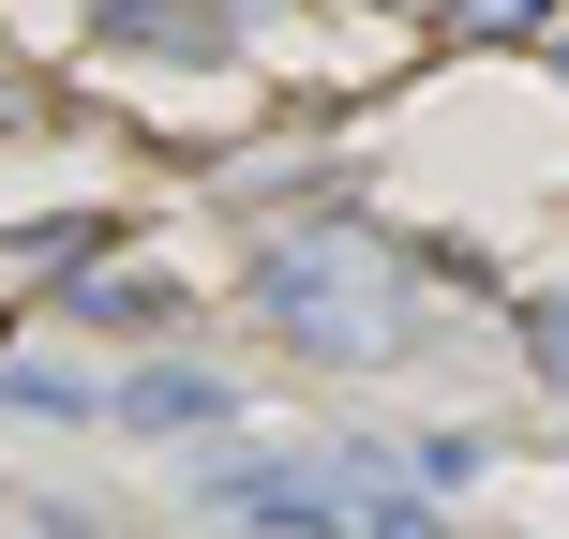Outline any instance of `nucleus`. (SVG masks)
Returning a JSON list of instances; mask_svg holds the SVG:
<instances>
[{"label": "nucleus", "mask_w": 569, "mask_h": 539, "mask_svg": "<svg viewBox=\"0 0 569 539\" xmlns=\"http://www.w3.org/2000/svg\"><path fill=\"white\" fill-rule=\"evenodd\" d=\"M256 315L315 360H375V345H405V256L360 226H300L256 256Z\"/></svg>", "instance_id": "nucleus-1"}, {"label": "nucleus", "mask_w": 569, "mask_h": 539, "mask_svg": "<svg viewBox=\"0 0 569 539\" xmlns=\"http://www.w3.org/2000/svg\"><path fill=\"white\" fill-rule=\"evenodd\" d=\"M210 510H240V525H345V510H360V465H284V450H256V465L210 480Z\"/></svg>", "instance_id": "nucleus-2"}, {"label": "nucleus", "mask_w": 569, "mask_h": 539, "mask_svg": "<svg viewBox=\"0 0 569 539\" xmlns=\"http://www.w3.org/2000/svg\"><path fill=\"white\" fill-rule=\"evenodd\" d=\"M226 375H196V360H150L136 375V390H120V420H136V435H210V420H226Z\"/></svg>", "instance_id": "nucleus-3"}, {"label": "nucleus", "mask_w": 569, "mask_h": 539, "mask_svg": "<svg viewBox=\"0 0 569 539\" xmlns=\"http://www.w3.org/2000/svg\"><path fill=\"white\" fill-rule=\"evenodd\" d=\"M90 30H106L120 60H210V46H226V30H210L196 0H106V16H90Z\"/></svg>", "instance_id": "nucleus-4"}, {"label": "nucleus", "mask_w": 569, "mask_h": 539, "mask_svg": "<svg viewBox=\"0 0 569 539\" xmlns=\"http://www.w3.org/2000/svg\"><path fill=\"white\" fill-rule=\"evenodd\" d=\"M60 300H76L90 330H166L180 285H166V270H60Z\"/></svg>", "instance_id": "nucleus-5"}, {"label": "nucleus", "mask_w": 569, "mask_h": 539, "mask_svg": "<svg viewBox=\"0 0 569 539\" xmlns=\"http://www.w3.org/2000/svg\"><path fill=\"white\" fill-rule=\"evenodd\" d=\"M450 30H465V46H540L555 0H450Z\"/></svg>", "instance_id": "nucleus-6"}, {"label": "nucleus", "mask_w": 569, "mask_h": 539, "mask_svg": "<svg viewBox=\"0 0 569 539\" xmlns=\"http://www.w3.org/2000/svg\"><path fill=\"white\" fill-rule=\"evenodd\" d=\"M76 256H106V226H16V240H0V270H76Z\"/></svg>", "instance_id": "nucleus-7"}, {"label": "nucleus", "mask_w": 569, "mask_h": 539, "mask_svg": "<svg viewBox=\"0 0 569 539\" xmlns=\"http://www.w3.org/2000/svg\"><path fill=\"white\" fill-rule=\"evenodd\" d=\"M345 539H450L420 510V495H390V480H360V510H345Z\"/></svg>", "instance_id": "nucleus-8"}, {"label": "nucleus", "mask_w": 569, "mask_h": 539, "mask_svg": "<svg viewBox=\"0 0 569 539\" xmlns=\"http://www.w3.org/2000/svg\"><path fill=\"white\" fill-rule=\"evenodd\" d=\"M0 405H30V420H76L90 390H76V375H46V360H16V375H0Z\"/></svg>", "instance_id": "nucleus-9"}, {"label": "nucleus", "mask_w": 569, "mask_h": 539, "mask_svg": "<svg viewBox=\"0 0 569 539\" xmlns=\"http://www.w3.org/2000/svg\"><path fill=\"white\" fill-rule=\"evenodd\" d=\"M525 345H540V375L569 390V285H555V300H525Z\"/></svg>", "instance_id": "nucleus-10"}, {"label": "nucleus", "mask_w": 569, "mask_h": 539, "mask_svg": "<svg viewBox=\"0 0 569 539\" xmlns=\"http://www.w3.org/2000/svg\"><path fill=\"white\" fill-rule=\"evenodd\" d=\"M16 120H46V90H30L16 60H0V136H16Z\"/></svg>", "instance_id": "nucleus-11"}, {"label": "nucleus", "mask_w": 569, "mask_h": 539, "mask_svg": "<svg viewBox=\"0 0 569 539\" xmlns=\"http://www.w3.org/2000/svg\"><path fill=\"white\" fill-rule=\"evenodd\" d=\"M555 60H569V46H555Z\"/></svg>", "instance_id": "nucleus-12"}]
</instances>
